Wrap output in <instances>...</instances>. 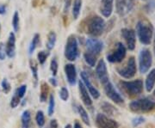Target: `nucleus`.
I'll list each match as a JSON object with an SVG mask.
<instances>
[{"mask_svg": "<svg viewBox=\"0 0 155 128\" xmlns=\"http://www.w3.org/2000/svg\"><path fill=\"white\" fill-rule=\"evenodd\" d=\"M136 34L141 44L150 45L153 35V24L147 19L140 20L136 24Z\"/></svg>", "mask_w": 155, "mask_h": 128, "instance_id": "obj_1", "label": "nucleus"}, {"mask_svg": "<svg viewBox=\"0 0 155 128\" xmlns=\"http://www.w3.org/2000/svg\"><path fill=\"white\" fill-rule=\"evenodd\" d=\"M105 28V21L102 17L97 15L91 17L86 24L87 33L94 37L101 36L104 32Z\"/></svg>", "mask_w": 155, "mask_h": 128, "instance_id": "obj_2", "label": "nucleus"}, {"mask_svg": "<svg viewBox=\"0 0 155 128\" xmlns=\"http://www.w3.org/2000/svg\"><path fill=\"white\" fill-rule=\"evenodd\" d=\"M120 87L128 97H135L143 91V82L141 79L134 81H121Z\"/></svg>", "mask_w": 155, "mask_h": 128, "instance_id": "obj_3", "label": "nucleus"}, {"mask_svg": "<svg viewBox=\"0 0 155 128\" xmlns=\"http://www.w3.org/2000/svg\"><path fill=\"white\" fill-rule=\"evenodd\" d=\"M155 101L149 98H140L129 103V108L134 113H148L154 109Z\"/></svg>", "mask_w": 155, "mask_h": 128, "instance_id": "obj_4", "label": "nucleus"}, {"mask_svg": "<svg viewBox=\"0 0 155 128\" xmlns=\"http://www.w3.org/2000/svg\"><path fill=\"white\" fill-rule=\"evenodd\" d=\"M79 55L78 43L77 38L74 35H70L67 40L65 46V57L69 61H75Z\"/></svg>", "mask_w": 155, "mask_h": 128, "instance_id": "obj_5", "label": "nucleus"}, {"mask_svg": "<svg viewBox=\"0 0 155 128\" xmlns=\"http://www.w3.org/2000/svg\"><path fill=\"white\" fill-rule=\"evenodd\" d=\"M153 64V55L149 49L143 48L139 53V70L141 74L147 73Z\"/></svg>", "mask_w": 155, "mask_h": 128, "instance_id": "obj_6", "label": "nucleus"}, {"mask_svg": "<svg viewBox=\"0 0 155 128\" xmlns=\"http://www.w3.org/2000/svg\"><path fill=\"white\" fill-rule=\"evenodd\" d=\"M116 71L122 78H126V79H130V78H134L137 72L136 62H135L134 57V56L129 57L125 66L122 67V68H117Z\"/></svg>", "mask_w": 155, "mask_h": 128, "instance_id": "obj_7", "label": "nucleus"}, {"mask_svg": "<svg viewBox=\"0 0 155 128\" xmlns=\"http://www.w3.org/2000/svg\"><path fill=\"white\" fill-rule=\"evenodd\" d=\"M127 54V48L122 42H118L116 46V50L107 55V60L110 63L122 62Z\"/></svg>", "mask_w": 155, "mask_h": 128, "instance_id": "obj_8", "label": "nucleus"}, {"mask_svg": "<svg viewBox=\"0 0 155 128\" xmlns=\"http://www.w3.org/2000/svg\"><path fill=\"white\" fill-rule=\"evenodd\" d=\"M104 92H105V95H107V97H109L115 103H116V104H123L124 103V100H123L122 96L116 90L110 81H109L108 83L104 84Z\"/></svg>", "mask_w": 155, "mask_h": 128, "instance_id": "obj_9", "label": "nucleus"}, {"mask_svg": "<svg viewBox=\"0 0 155 128\" xmlns=\"http://www.w3.org/2000/svg\"><path fill=\"white\" fill-rule=\"evenodd\" d=\"M134 0H116V13L120 17H125L133 10Z\"/></svg>", "mask_w": 155, "mask_h": 128, "instance_id": "obj_10", "label": "nucleus"}, {"mask_svg": "<svg viewBox=\"0 0 155 128\" xmlns=\"http://www.w3.org/2000/svg\"><path fill=\"white\" fill-rule=\"evenodd\" d=\"M86 49L90 53H92L96 56H98L104 49V42L102 40L96 38H89L85 42Z\"/></svg>", "mask_w": 155, "mask_h": 128, "instance_id": "obj_11", "label": "nucleus"}, {"mask_svg": "<svg viewBox=\"0 0 155 128\" xmlns=\"http://www.w3.org/2000/svg\"><path fill=\"white\" fill-rule=\"evenodd\" d=\"M96 125L98 128H118L119 125L116 120L108 117L104 114H97L96 117Z\"/></svg>", "mask_w": 155, "mask_h": 128, "instance_id": "obj_12", "label": "nucleus"}, {"mask_svg": "<svg viewBox=\"0 0 155 128\" xmlns=\"http://www.w3.org/2000/svg\"><path fill=\"white\" fill-rule=\"evenodd\" d=\"M121 34L123 39L126 41L127 48L130 51L134 50L136 45V34L134 30L131 28H124L121 30Z\"/></svg>", "mask_w": 155, "mask_h": 128, "instance_id": "obj_13", "label": "nucleus"}, {"mask_svg": "<svg viewBox=\"0 0 155 128\" xmlns=\"http://www.w3.org/2000/svg\"><path fill=\"white\" fill-rule=\"evenodd\" d=\"M96 74L97 77L99 79L101 84H105L110 81V77L108 74V71H107V66H106L105 61L104 59H100L98 63L96 66Z\"/></svg>", "mask_w": 155, "mask_h": 128, "instance_id": "obj_14", "label": "nucleus"}, {"mask_svg": "<svg viewBox=\"0 0 155 128\" xmlns=\"http://www.w3.org/2000/svg\"><path fill=\"white\" fill-rule=\"evenodd\" d=\"M80 77H81V79H82L81 81L84 84V86L89 91L90 95H91L94 99H98L100 97V92L98 91V89L95 88L94 86L91 84V81H90V78H89L88 73H86L85 72H82L80 73Z\"/></svg>", "mask_w": 155, "mask_h": 128, "instance_id": "obj_15", "label": "nucleus"}, {"mask_svg": "<svg viewBox=\"0 0 155 128\" xmlns=\"http://www.w3.org/2000/svg\"><path fill=\"white\" fill-rule=\"evenodd\" d=\"M114 10V0H101L99 11L102 16L109 18L113 13Z\"/></svg>", "mask_w": 155, "mask_h": 128, "instance_id": "obj_16", "label": "nucleus"}, {"mask_svg": "<svg viewBox=\"0 0 155 128\" xmlns=\"http://www.w3.org/2000/svg\"><path fill=\"white\" fill-rule=\"evenodd\" d=\"M78 89H79L80 98H81L84 104L88 107L92 106V100H91V95L81 80L78 81Z\"/></svg>", "mask_w": 155, "mask_h": 128, "instance_id": "obj_17", "label": "nucleus"}, {"mask_svg": "<svg viewBox=\"0 0 155 128\" xmlns=\"http://www.w3.org/2000/svg\"><path fill=\"white\" fill-rule=\"evenodd\" d=\"M65 73L67 82L70 85H74L77 82V71L76 67L72 64H67L65 66Z\"/></svg>", "mask_w": 155, "mask_h": 128, "instance_id": "obj_18", "label": "nucleus"}, {"mask_svg": "<svg viewBox=\"0 0 155 128\" xmlns=\"http://www.w3.org/2000/svg\"><path fill=\"white\" fill-rule=\"evenodd\" d=\"M6 55L9 58H13L16 54V36L14 33H10L9 38L5 45Z\"/></svg>", "mask_w": 155, "mask_h": 128, "instance_id": "obj_19", "label": "nucleus"}, {"mask_svg": "<svg viewBox=\"0 0 155 128\" xmlns=\"http://www.w3.org/2000/svg\"><path fill=\"white\" fill-rule=\"evenodd\" d=\"M155 85V69H152L146 78L145 87L147 92H151Z\"/></svg>", "mask_w": 155, "mask_h": 128, "instance_id": "obj_20", "label": "nucleus"}, {"mask_svg": "<svg viewBox=\"0 0 155 128\" xmlns=\"http://www.w3.org/2000/svg\"><path fill=\"white\" fill-rule=\"evenodd\" d=\"M22 128H32L31 114L28 110H25L22 114Z\"/></svg>", "mask_w": 155, "mask_h": 128, "instance_id": "obj_21", "label": "nucleus"}, {"mask_svg": "<svg viewBox=\"0 0 155 128\" xmlns=\"http://www.w3.org/2000/svg\"><path fill=\"white\" fill-rule=\"evenodd\" d=\"M82 0H74L72 4V17L74 20H77L79 15H80V11L82 8Z\"/></svg>", "mask_w": 155, "mask_h": 128, "instance_id": "obj_22", "label": "nucleus"}, {"mask_svg": "<svg viewBox=\"0 0 155 128\" xmlns=\"http://www.w3.org/2000/svg\"><path fill=\"white\" fill-rule=\"evenodd\" d=\"M49 94V87L46 82H42L41 84V95H40V101L41 102H45L48 99V95Z\"/></svg>", "mask_w": 155, "mask_h": 128, "instance_id": "obj_23", "label": "nucleus"}, {"mask_svg": "<svg viewBox=\"0 0 155 128\" xmlns=\"http://www.w3.org/2000/svg\"><path fill=\"white\" fill-rule=\"evenodd\" d=\"M56 40H57L56 34L54 31H50L48 35V41H47V44H46L48 50L51 51L52 49H54V47L55 46Z\"/></svg>", "mask_w": 155, "mask_h": 128, "instance_id": "obj_24", "label": "nucleus"}, {"mask_svg": "<svg viewBox=\"0 0 155 128\" xmlns=\"http://www.w3.org/2000/svg\"><path fill=\"white\" fill-rule=\"evenodd\" d=\"M97 56L94 55L92 53H90L88 52H85L84 53V60L87 63V65H89L91 67L96 66V64H97Z\"/></svg>", "mask_w": 155, "mask_h": 128, "instance_id": "obj_25", "label": "nucleus"}, {"mask_svg": "<svg viewBox=\"0 0 155 128\" xmlns=\"http://www.w3.org/2000/svg\"><path fill=\"white\" fill-rule=\"evenodd\" d=\"M78 114H79L80 117H81V119H82L83 122L84 123L85 125H87V126H91L90 117H89L88 113L86 112V110H85V109H84L81 105H79V106H78Z\"/></svg>", "mask_w": 155, "mask_h": 128, "instance_id": "obj_26", "label": "nucleus"}, {"mask_svg": "<svg viewBox=\"0 0 155 128\" xmlns=\"http://www.w3.org/2000/svg\"><path fill=\"white\" fill-rule=\"evenodd\" d=\"M29 66L31 69V72H32V76H33L35 84H36L38 83V64L36 63L35 60L30 59L29 60Z\"/></svg>", "mask_w": 155, "mask_h": 128, "instance_id": "obj_27", "label": "nucleus"}, {"mask_svg": "<svg viewBox=\"0 0 155 128\" xmlns=\"http://www.w3.org/2000/svg\"><path fill=\"white\" fill-rule=\"evenodd\" d=\"M102 109H103V111L106 114H109V115H111V116L115 115V114L116 113V107L113 105H111L110 103H109V102H103Z\"/></svg>", "mask_w": 155, "mask_h": 128, "instance_id": "obj_28", "label": "nucleus"}, {"mask_svg": "<svg viewBox=\"0 0 155 128\" xmlns=\"http://www.w3.org/2000/svg\"><path fill=\"white\" fill-rule=\"evenodd\" d=\"M39 43H40V34H35L34 35L32 40H31V43L29 45V48H28L29 54H32L33 53L34 51L35 50V48L37 47Z\"/></svg>", "mask_w": 155, "mask_h": 128, "instance_id": "obj_29", "label": "nucleus"}, {"mask_svg": "<svg viewBox=\"0 0 155 128\" xmlns=\"http://www.w3.org/2000/svg\"><path fill=\"white\" fill-rule=\"evenodd\" d=\"M35 120H36V123L38 125V126L40 127H42L45 125V116H44V113L41 110H39L37 113H36V116H35Z\"/></svg>", "mask_w": 155, "mask_h": 128, "instance_id": "obj_30", "label": "nucleus"}, {"mask_svg": "<svg viewBox=\"0 0 155 128\" xmlns=\"http://www.w3.org/2000/svg\"><path fill=\"white\" fill-rule=\"evenodd\" d=\"M19 14L17 11H15L14 15H13V18H12V27L14 28V31L17 32L19 30Z\"/></svg>", "mask_w": 155, "mask_h": 128, "instance_id": "obj_31", "label": "nucleus"}, {"mask_svg": "<svg viewBox=\"0 0 155 128\" xmlns=\"http://www.w3.org/2000/svg\"><path fill=\"white\" fill-rule=\"evenodd\" d=\"M54 107H55V101H54V96L53 94L50 95L49 97V105H48V115L52 116L54 113Z\"/></svg>", "mask_w": 155, "mask_h": 128, "instance_id": "obj_32", "label": "nucleus"}, {"mask_svg": "<svg viewBox=\"0 0 155 128\" xmlns=\"http://www.w3.org/2000/svg\"><path fill=\"white\" fill-rule=\"evenodd\" d=\"M49 55V53L48 52H46V51H41L39 52L38 54H37V59L38 62L41 65H43L45 61L47 60V58Z\"/></svg>", "mask_w": 155, "mask_h": 128, "instance_id": "obj_33", "label": "nucleus"}, {"mask_svg": "<svg viewBox=\"0 0 155 128\" xmlns=\"http://www.w3.org/2000/svg\"><path fill=\"white\" fill-rule=\"evenodd\" d=\"M59 65H58V62L56 60L55 58H54L52 60H51V63H50V70L52 72V74L54 77H55L57 75V72H58V68H59Z\"/></svg>", "mask_w": 155, "mask_h": 128, "instance_id": "obj_34", "label": "nucleus"}, {"mask_svg": "<svg viewBox=\"0 0 155 128\" xmlns=\"http://www.w3.org/2000/svg\"><path fill=\"white\" fill-rule=\"evenodd\" d=\"M60 97L62 101H67L69 98V91L66 87H62L60 90Z\"/></svg>", "mask_w": 155, "mask_h": 128, "instance_id": "obj_35", "label": "nucleus"}, {"mask_svg": "<svg viewBox=\"0 0 155 128\" xmlns=\"http://www.w3.org/2000/svg\"><path fill=\"white\" fill-rule=\"evenodd\" d=\"M2 89H3V92L4 93H5V94H8L10 91H11V84L9 83V81L7 80V79H4L3 81H2Z\"/></svg>", "mask_w": 155, "mask_h": 128, "instance_id": "obj_36", "label": "nucleus"}, {"mask_svg": "<svg viewBox=\"0 0 155 128\" xmlns=\"http://www.w3.org/2000/svg\"><path fill=\"white\" fill-rule=\"evenodd\" d=\"M145 122V118L143 116H136L132 120V125L134 127H137L139 126H140L141 124Z\"/></svg>", "mask_w": 155, "mask_h": 128, "instance_id": "obj_37", "label": "nucleus"}, {"mask_svg": "<svg viewBox=\"0 0 155 128\" xmlns=\"http://www.w3.org/2000/svg\"><path fill=\"white\" fill-rule=\"evenodd\" d=\"M20 101H21V98H20V97H19L16 93H15L14 95H13V97L11 98V107H12V108H16V107L19 105Z\"/></svg>", "mask_w": 155, "mask_h": 128, "instance_id": "obj_38", "label": "nucleus"}, {"mask_svg": "<svg viewBox=\"0 0 155 128\" xmlns=\"http://www.w3.org/2000/svg\"><path fill=\"white\" fill-rule=\"evenodd\" d=\"M26 90H27V86H26L25 84H23V85H22L21 87H19V88L16 90L15 93L22 99V97L24 96V95H25V93H26Z\"/></svg>", "mask_w": 155, "mask_h": 128, "instance_id": "obj_39", "label": "nucleus"}, {"mask_svg": "<svg viewBox=\"0 0 155 128\" xmlns=\"http://www.w3.org/2000/svg\"><path fill=\"white\" fill-rule=\"evenodd\" d=\"M6 52L4 43H0V60H4L5 59Z\"/></svg>", "mask_w": 155, "mask_h": 128, "instance_id": "obj_40", "label": "nucleus"}, {"mask_svg": "<svg viewBox=\"0 0 155 128\" xmlns=\"http://www.w3.org/2000/svg\"><path fill=\"white\" fill-rule=\"evenodd\" d=\"M72 0H64V8H63V11L64 13H67L69 11V8L72 5Z\"/></svg>", "mask_w": 155, "mask_h": 128, "instance_id": "obj_41", "label": "nucleus"}, {"mask_svg": "<svg viewBox=\"0 0 155 128\" xmlns=\"http://www.w3.org/2000/svg\"><path fill=\"white\" fill-rule=\"evenodd\" d=\"M59 127V125L56 120H52L50 121V128H58Z\"/></svg>", "mask_w": 155, "mask_h": 128, "instance_id": "obj_42", "label": "nucleus"}, {"mask_svg": "<svg viewBox=\"0 0 155 128\" xmlns=\"http://www.w3.org/2000/svg\"><path fill=\"white\" fill-rule=\"evenodd\" d=\"M6 12V7L4 5H0V14L4 15Z\"/></svg>", "mask_w": 155, "mask_h": 128, "instance_id": "obj_43", "label": "nucleus"}, {"mask_svg": "<svg viewBox=\"0 0 155 128\" xmlns=\"http://www.w3.org/2000/svg\"><path fill=\"white\" fill-rule=\"evenodd\" d=\"M49 82L51 83V84H52L53 86H54V87H56V86L58 85V84H57V81H56V79L54 78H50Z\"/></svg>", "mask_w": 155, "mask_h": 128, "instance_id": "obj_44", "label": "nucleus"}, {"mask_svg": "<svg viewBox=\"0 0 155 128\" xmlns=\"http://www.w3.org/2000/svg\"><path fill=\"white\" fill-rule=\"evenodd\" d=\"M74 128H83V127H82L81 124L78 122V121H75V123H74Z\"/></svg>", "mask_w": 155, "mask_h": 128, "instance_id": "obj_45", "label": "nucleus"}, {"mask_svg": "<svg viewBox=\"0 0 155 128\" xmlns=\"http://www.w3.org/2000/svg\"><path fill=\"white\" fill-rule=\"evenodd\" d=\"M65 128H72V126L70 125V124H68V125H67V126H65Z\"/></svg>", "mask_w": 155, "mask_h": 128, "instance_id": "obj_46", "label": "nucleus"}, {"mask_svg": "<svg viewBox=\"0 0 155 128\" xmlns=\"http://www.w3.org/2000/svg\"><path fill=\"white\" fill-rule=\"evenodd\" d=\"M153 50H154V55H155V35H154V45H153Z\"/></svg>", "mask_w": 155, "mask_h": 128, "instance_id": "obj_47", "label": "nucleus"}, {"mask_svg": "<svg viewBox=\"0 0 155 128\" xmlns=\"http://www.w3.org/2000/svg\"><path fill=\"white\" fill-rule=\"evenodd\" d=\"M153 96L155 97V89H154V91H153Z\"/></svg>", "mask_w": 155, "mask_h": 128, "instance_id": "obj_48", "label": "nucleus"}, {"mask_svg": "<svg viewBox=\"0 0 155 128\" xmlns=\"http://www.w3.org/2000/svg\"><path fill=\"white\" fill-rule=\"evenodd\" d=\"M0 29H1V26H0Z\"/></svg>", "mask_w": 155, "mask_h": 128, "instance_id": "obj_49", "label": "nucleus"}, {"mask_svg": "<svg viewBox=\"0 0 155 128\" xmlns=\"http://www.w3.org/2000/svg\"><path fill=\"white\" fill-rule=\"evenodd\" d=\"M144 1H145V0H144Z\"/></svg>", "mask_w": 155, "mask_h": 128, "instance_id": "obj_50", "label": "nucleus"}]
</instances>
